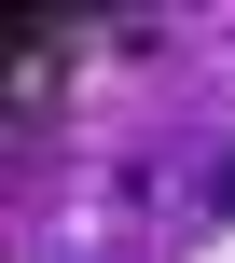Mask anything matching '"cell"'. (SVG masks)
<instances>
[{"label":"cell","mask_w":235,"mask_h":263,"mask_svg":"<svg viewBox=\"0 0 235 263\" xmlns=\"http://www.w3.org/2000/svg\"><path fill=\"white\" fill-rule=\"evenodd\" d=\"M208 208H235V153H222V180H208Z\"/></svg>","instance_id":"cell-1"}]
</instances>
